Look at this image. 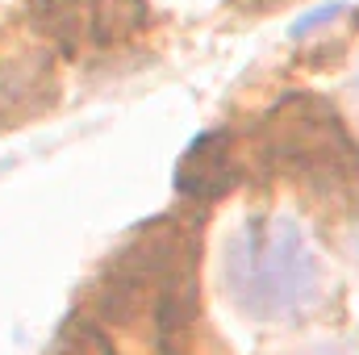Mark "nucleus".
<instances>
[{"label": "nucleus", "instance_id": "1", "mask_svg": "<svg viewBox=\"0 0 359 355\" xmlns=\"http://www.w3.org/2000/svg\"><path fill=\"white\" fill-rule=\"evenodd\" d=\"M151 305L159 335L172 339L192 322L196 305V234L180 222H155L130 239L100 284L104 318H138Z\"/></svg>", "mask_w": 359, "mask_h": 355}, {"label": "nucleus", "instance_id": "2", "mask_svg": "<svg viewBox=\"0 0 359 355\" xmlns=\"http://www.w3.org/2000/svg\"><path fill=\"white\" fill-rule=\"evenodd\" d=\"M234 297L255 314H292L318 293V260L288 222L255 217L226 251Z\"/></svg>", "mask_w": 359, "mask_h": 355}, {"label": "nucleus", "instance_id": "3", "mask_svg": "<svg viewBox=\"0 0 359 355\" xmlns=\"http://www.w3.org/2000/svg\"><path fill=\"white\" fill-rule=\"evenodd\" d=\"M264 151L284 176L318 192H343L359 180V147L339 113L318 96H288L264 121Z\"/></svg>", "mask_w": 359, "mask_h": 355}, {"label": "nucleus", "instance_id": "4", "mask_svg": "<svg viewBox=\"0 0 359 355\" xmlns=\"http://www.w3.org/2000/svg\"><path fill=\"white\" fill-rule=\"evenodd\" d=\"M29 8L72 55H104L151 21L142 0H29Z\"/></svg>", "mask_w": 359, "mask_h": 355}, {"label": "nucleus", "instance_id": "5", "mask_svg": "<svg viewBox=\"0 0 359 355\" xmlns=\"http://www.w3.org/2000/svg\"><path fill=\"white\" fill-rule=\"evenodd\" d=\"M230 176H234V168H230L226 134H209V138L188 147V155L176 172V184L188 196H217V192H226Z\"/></svg>", "mask_w": 359, "mask_h": 355}, {"label": "nucleus", "instance_id": "6", "mask_svg": "<svg viewBox=\"0 0 359 355\" xmlns=\"http://www.w3.org/2000/svg\"><path fill=\"white\" fill-rule=\"evenodd\" d=\"M46 355H117V347L109 343V335L96 326V322H84V318H72L55 343L46 347Z\"/></svg>", "mask_w": 359, "mask_h": 355}, {"label": "nucleus", "instance_id": "7", "mask_svg": "<svg viewBox=\"0 0 359 355\" xmlns=\"http://www.w3.org/2000/svg\"><path fill=\"white\" fill-rule=\"evenodd\" d=\"M238 4H247V8H268V4H280V0H238Z\"/></svg>", "mask_w": 359, "mask_h": 355}]
</instances>
